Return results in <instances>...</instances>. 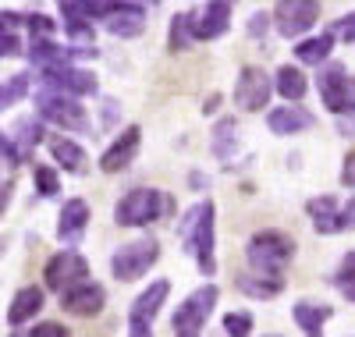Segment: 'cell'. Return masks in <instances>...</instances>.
Listing matches in <instances>:
<instances>
[{"mask_svg": "<svg viewBox=\"0 0 355 337\" xmlns=\"http://www.w3.org/2000/svg\"><path fill=\"white\" fill-rule=\"evenodd\" d=\"M178 241L185 245V252L196 256V266L206 277H214L217 259H214V202L210 199L192 206L182 217V224H178Z\"/></svg>", "mask_w": 355, "mask_h": 337, "instance_id": "1", "label": "cell"}, {"mask_svg": "<svg viewBox=\"0 0 355 337\" xmlns=\"http://www.w3.org/2000/svg\"><path fill=\"white\" fill-rule=\"evenodd\" d=\"M245 256H249V266L256 273L277 281L284 273V266L291 263V256H295V241L288 234H281V231H263V234H252Z\"/></svg>", "mask_w": 355, "mask_h": 337, "instance_id": "2", "label": "cell"}, {"mask_svg": "<svg viewBox=\"0 0 355 337\" xmlns=\"http://www.w3.org/2000/svg\"><path fill=\"white\" fill-rule=\"evenodd\" d=\"M171 209H174V202L164 192H157V189H135V192H128L121 202H117L114 217H117L121 227H142V224H153L157 217H164V213H171Z\"/></svg>", "mask_w": 355, "mask_h": 337, "instance_id": "3", "label": "cell"}, {"mask_svg": "<svg viewBox=\"0 0 355 337\" xmlns=\"http://www.w3.org/2000/svg\"><path fill=\"white\" fill-rule=\"evenodd\" d=\"M320 100L331 114L352 117L355 114V75H348V68L341 64H331L320 75Z\"/></svg>", "mask_w": 355, "mask_h": 337, "instance_id": "4", "label": "cell"}, {"mask_svg": "<svg viewBox=\"0 0 355 337\" xmlns=\"http://www.w3.org/2000/svg\"><path fill=\"white\" fill-rule=\"evenodd\" d=\"M160 259V245L153 238H139L132 245H125V249H117L114 259H110V270L117 281H135L142 277L146 270H150L153 263Z\"/></svg>", "mask_w": 355, "mask_h": 337, "instance_id": "5", "label": "cell"}, {"mask_svg": "<svg viewBox=\"0 0 355 337\" xmlns=\"http://www.w3.org/2000/svg\"><path fill=\"white\" fill-rule=\"evenodd\" d=\"M36 107H40V114L46 121H53V125L64 128V132H85L89 128L85 110L71 96H61V93H53V89H43V93L36 96Z\"/></svg>", "mask_w": 355, "mask_h": 337, "instance_id": "6", "label": "cell"}, {"mask_svg": "<svg viewBox=\"0 0 355 337\" xmlns=\"http://www.w3.org/2000/svg\"><path fill=\"white\" fill-rule=\"evenodd\" d=\"M214 305H217V288H214V284H206V288L192 291L182 305H178V313H174L171 327H174L178 334H199V327L210 320Z\"/></svg>", "mask_w": 355, "mask_h": 337, "instance_id": "7", "label": "cell"}, {"mask_svg": "<svg viewBox=\"0 0 355 337\" xmlns=\"http://www.w3.org/2000/svg\"><path fill=\"white\" fill-rule=\"evenodd\" d=\"M46 288L50 291H57V295H64V291H71V288H78V284H89L85 277H89V266H85V259L78 256V252H57L50 263H46Z\"/></svg>", "mask_w": 355, "mask_h": 337, "instance_id": "8", "label": "cell"}, {"mask_svg": "<svg viewBox=\"0 0 355 337\" xmlns=\"http://www.w3.org/2000/svg\"><path fill=\"white\" fill-rule=\"evenodd\" d=\"M274 21L281 36L295 40L320 21V4H313V0H281L274 8Z\"/></svg>", "mask_w": 355, "mask_h": 337, "instance_id": "9", "label": "cell"}, {"mask_svg": "<svg viewBox=\"0 0 355 337\" xmlns=\"http://www.w3.org/2000/svg\"><path fill=\"white\" fill-rule=\"evenodd\" d=\"M266 100H270V75L263 68H242L234 82V103L242 110H263Z\"/></svg>", "mask_w": 355, "mask_h": 337, "instance_id": "10", "label": "cell"}, {"mask_svg": "<svg viewBox=\"0 0 355 337\" xmlns=\"http://www.w3.org/2000/svg\"><path fill=\"white\" fill-rule=\"evenodd\" d=\"M43 89H53L61 96H85V93H96V78L82 68H57V71H43Z\"/></svg>", "mask_w": 355, "mask_h": 337, "instance_id": "11", "label": "cell"}, {"mask_svg": "<svg viewBox=\"0 0 355 337\" xmlns=\"http://www.w3.org/2000/svg\"><path fill=\"white\" fill-rule=\"evenodd\" d=\"M28 57H33V64H40L43 71H57V68H71L75 57H96V50L93 46H85V50H64V46H57L50 40H36L33 46H28Z\"/></svg>", "mask_w": 355, "mask_h": 337, "instance_id": "12", "label": "cell"}, {"mask_svg": "<svg viewBox=\"0 0 355 337\" xmlns=\"http://www.w3.org/2000/svg\"><path fill=\"white\" fill-rule=\"evenodd\" d=\"M189 18H192V36L196 40H217L231 25V4L217 0V4H206L199 15H189Z\"/></svg>", "mask_w": 355, "mask_h": 337, "instance_id": "13", "label": "cell"}, {"mask_svg": "<svg viewBox=\"0 0 355 337\" xmlns=\"http://www.w3.org/2000/svg\"><path fill=\"white\" fill-rule=\"evenodd\" d=\"M139 128L132 125V128H125L121 132V139H117L107 153H103V157H100V167L107 171V174H117V171H125L132 160H135V149H139Z\"/></svg>", "mask_w": 355, "mask_h": 337, "instance_id": "14", "label": "cell"}, {"mask_svg": "<svg viewBox=\"0 0 355 337\" xmlns=\"http://www.w3.org/2000/svg\"><path fill=\"white\" fill-rule=\"evenodd\" d=\"M61 305L71 316H96L103 309V288L100 284H78L61 295Z\"/></svg>", "mask_w": 355, "mask_h": 337, "instance_id": "15", "label": "cell"}, {"mask_svg": "<svg viewBox=\"0 0 355 337\" xmlns=\"http://www.w3.org/2000/svg\"><path fill=\"white\" fill-rule=\"evenodd\" d=\"M266 125H270L274 135H295V132H306L316 125V117L302 107H277L266 114Z\"/></svg>", "mask_w": 355, "mask_h": 337, "instance_id": "16", "label": "cell"}, {"mask_svg": "<svg viewBox=\"0 0 355 337\" xmlns=\"http://www.w3.org/2000/svg\"><path fill=\"white\" fill-rule=\"evenodd\" d=\"M89 227V206L82 199H68L64 209H61V224H57V234H61V241L75 245Z\"/></svg>", "mask_w": 355, "mask_h": 337, "instance_id": "17", "label": "cell"}, {"mask_svg": "<svg viewBox=\"0 0 355 337\" xmlns=\"http://www.w3.org/2000/svg\"><path fill=\"white\" fill-rule=\"evenodd\" d=\"M107 28H110L114 36H121V40L139 36L142 28H146V11H142V4H121V8L110 15Z\"/></svg>", "mask_w": 355, "mask_h": 337, "instance_id": "18", "label": "cell"}, {"mask_svg": "<svg viewBox=\"0 0 355 337\" xmlns=\"http://www.w3.org/2000/svg\"><path fill=\"white\" fill-rule=\"evenodd\" d=\"M167 291H171V284H167V281H157L150 291H142V295L135 298V305H132V316H128V323H150V320L160 313V305H164Z\"/></svg>", "mask_w": 355, "mask_h": 337, "instance_id": "19", "label": "cell"}, {"mask_svg": "<svg viewBox=\"0 0 355 337\" xmlns=\"http://www.w3.org/2000/svg\"><path fill=\"white\" fill-rule=\"evenodd\" d=\"M40 309H43V291L40 288H21L15 295V302H11V309H8V323L11 327H21V323L33 320Z\"/></svg>", "mask_w": 355, "mask_h": 337, "instance_id": "20", "label": "cell"}, {"mask_svg": "<svg viewBox=\"0 0 355 337\" xmlns=\"http://www.w3.org/2000/svg\"><path fill=\"white\" fill-rule=\"evenodd\" d=\"M309 217H313V227L320 234H334V231H345L341 227V213L334 209V199L323 196V199H309Z\"/></svg>", "mask_w": 355, "mask_h": 337, "instance_id": "21", "label": "cell"}, {"mask_svg": "<svg viewBox=\"0 0 355 337\" xmlns=\"http://www.w3.org/2000/svg\"><path fill=\"white\" fill-rule=\"evenodd\" d=\"M327 320H331L327 305H309V302L295 305V323L302 327L306 337H323V323H327Z\"/></svg>", "mask_w": 355, "mask_h": 337, "instance_id": "22", "label": "cell"}, {"mask_svg": "<svg viewBox=\"0 0 355 337\" xmlns=\"http://www.w3.org/2000/svg\"><path fill=\"white\" fill-rule=\"evenodd\" d=\"M50 153H53V160L61 164L64 171H71V174H85V153L75 146V142H68V139H50Z\"/></svg>", "mask_w": 355, "mask_h": 337, "instance_id": "23", "label": "cell"}, {"mask_svg": "<svg viewBox=\"0 0 355 337\" xmlns=\"http://www.w3.org/2000/svg\"><path fill=\"white\" fill-rule=\"evenodd\" d=\"M331 46H334V33H323L316 40H302L299 46H295V57H299L302 64H320V60H327Z\"/></svg>", "mask_w": 355, "mask_h": 337, "instance_id": "24", "label": "cell"}, {"mask_svg": "<svg viewBox=\"0 0 355 337\" xmlns=\"http://www.w3.org/2000/svg\"><path fill=\"white\" fill-rule=\"evenodd\" d=\"M277 93L291 103H299L302 96H306V75L299 71V68H291V64H284L281 71H277Z\"/></svg>", "mask_w": 355, "mask_h": 337, "instance_id": "25", "label": "cell"}, {"mask_svg": "<svg viewBox=\"0 0 355 337\" xmlns=\"http://www.w3.org/2000/svg\"><path fill=\"white\" fill-rule=\"evenodd\" d=\"M15 146H18V153L21 157H28L36 146H40V139H43V128L36 125V121H18L15 125V135H8Z\"/></svg>", "mask_w": 355, "mask_h": 337, "instance_id": "26", "label": "cell"}, {"mask_svg": "<svg viewBox=\"0 0 355 337\" xmlns=\"http://www.w3.org/2000/svg\"><path fill=\"white\" fill-rule=\"evenodd\" d=\"M231 142L239 146V121H234V117H224L220 125L214 128V153H217L220 160L231 157Z\"/></svg>", "mask_w": 355, "mask_h": 337, "instance_id": "27", "label": "cell"}, {"mask_svg": "<svg viewBox=\"0 0 355 337\" xmlns=\"http://www.w3.org/2000/svg\"><path fill=\"white\" fill-rule=\"evenodd\" d=\"M334 284H338V291H341L348 302H355V252H348V256L341 259V266H338V273H334Z\"/></svg>", "mask_w": 355, "mask_h": 337, "instance_id": "28", "label": "cell"}, {"mask_svg": "<svg viewBox=\"0 0 355 337\" xmlns=\"http://www.w3.org/2000/svg\"><path fill=\"white\" fill-rule=\"evenodd\" d=\"M28 82H33V75H28V71L11 75V82L4 85V93H0V107H15V103L28 93Z\"/></svg>", "mask_w": 355, "mask_h": 337, "instance_id": "29", "label": "cell"}, {"mask_svg": "<svg viewBox=\"0 0 355 337\" xmlns=\"http://www.w3.org/2000/svg\"><path fill=\"white\" fill-rule=\"evenodd\" d=\"M192 40H196V36H192V18H189V15H178V18L171 21V50H174V53L185 50Z\"/></svg>", "mask_w": 355, "mask_h": 337, "instance_id": "30", "label": "cell"}, {"mask_svg": "<svg viewBox=\"0 0 355 337\" xmlns=\"http://www.w3.org/2000/svg\"><path fill=\"white\" fill-rule=\"evenodd\" d=\"M239 288L252 298H274L281 291V281H252V277H239Z\"/></svg>", "mask_w": 355, "mask_h": 337, "instance_id": "31", "label": "cell"}, {"mask_svg": "<svg viewBox=\"0 0 355 337\" xmlns=\"http://www.w3.org/2000/svg\"><path fill=\"white\" fill-rule=\"evenodd\" d=\"M224 330H227V337H249L252 334V316L249 313H227Z\"/></svg>", "mask_w": 355, "mask_h": 337, "instance_id": "32", "label": "cell"}, {"mask_svg": "<svg viewBox=\"0 0 355 337\" xmlns=\"http://www.w3.org/2000/svg\"><path fill=\"white\" fill-rule=\"evenodd\" d=\"M18 21H25L28 28H33V36H40V40H46L53 33V21L46 15H28V18H18Z\"/></svg>", "mask_w": 355, "mask_h": 337, "instance_id": "33", "label": "cell"}, {"mask_svg": "<svg viewBox=\"0 0 355 337\" xmlns=\"http://www.w3.org/2000/svg\"><path fill=\"white\" fill-rule=\"evenodd\" d=\"M36 189H40V196H53L57 192V174L50 167H36Z\"/></svg>", "mask_w": 355, "mask_h": 337, "instance_id": "34", "label": "cell"}, {"mask_svg": "<svg viewBox=\"0 0 355 337\" xmlns=\"http://www.w3.org/2000/svg\"><path fill=\"white\" fill-rule=\"evenodd\" d=\"M25 337H68V330L57 327V323H40L33 334H25Z\"/></svg>", "mask_w": 355, "mask_h": 337, "instance_id": "35", "label": "cell"}, {"mask_svg": "<svg viewBox=\"0 0 355 337\" xmlns=\"http://www.w3.org/2000/svg\"><path fill=\"white\" fill-rule=\"evenodd\" d=\"M0 53H4V57L18 53V36L11 33V28H4V36H0Z\"/></svg>", "mask_w": 355, "mask_h": 337, "instance_id": "36", "label": "cell"}, {"mask_svg": "<svg viewBox=\"0 0 355 337\" xmlns=\"http://www.w3.org/2000/svg\"><path fill=\"white\" fill-rule=\"evenodd\" d=\"M334 33H338L341 40H348V43H352V40H355V15H348V18H341V21L334 25Z\"/></svg>", "mask_w": 355, "mask_h": 337, "instance_id": "37", "label": "cell"}, {"mask_svg": "<svg viewBox=\"0 0 355 337\" xmlns=\"http://www.w3.org/2000/svg\"><path fill=\"white\" fill-rule=\"evenodd\" d=\"M341 185L355 189V153H348V157H345V167H341Z\"/></svg>", "mask_w": 355, "mask_h": 337, "instance_id": "38", "label": "cell"}, {"mask_svg": "<svg viewBox=\"0 0 355 337\" xmlns=\"http://www.w3.org/2000/svg\"><path fill=\"white\" fill-rule=\"evenodd\" d=\"M341 227H352L355 231V199H348V206L341 209Z\"/></svg>", "mask_w": 355, "mask_h": 337, "instance_id": "39", "label": "cell"}, {"mask_svg": "<svg viewBox=\"0 0 355 337\" xmlns=\"http://www.w3.org/2000/svg\"><path fill=\"white\" fill-rule=\"evenodd\" d=\"M266 21H270V18H266V15H252V25H249V33H252V36L266 33Z\"/></svg>", "mask_w": 355, "mask_h": 337, "instance_id": "40", "label": "cell"}, {"mask_svg": "<svg viewBox=\"0 0 355 337\" xmlns=\"http://www.w3.org/2000/svg\"><path fill=\"white\" fill-rule=\"evenodd\" d=\"M128 337H153L150 323H128Z\"/></svg>", "mask_w": 355, "mask_h": 337, "instance_id": "41", "label": "cell"}, {"mask_svg": "<svg viewBox=\"0 0 355 337\" xmlns=\"http://www.w3.org/2000/svg\"><path fill=\"white\" fill-rule=\"evenodd\" d=\"M338 132H341V135H355V114L338 121Z\"/></svg>", "mask_w": 355, "mask_h": 337, "instance_id": "42", "label": "cell"}, {"mask_svg": "<svg viewBox=\"0 0 355 337\" xmlns=\"http://www.w3.org/2000/svg\"><path fill=\"white\" fill-rule=\"evenodd\" d=\"M178 337H199V334H178Z\"/></svg>", "mask_w": 355, "mask_h": 337, "instance_id": "43", "label": "cell"}, {"mask_svg": "<svg viewBox=\"0 0 355 337\" xmlns=\"http://www.w3.org/2000/svg\"><path fill=\"white\" fill-rule=\"evenodd\" d=\"M270 337H277V334H270Z\"/></svg>", "mask_w": 355, "mask_h": 337, "instance_id": "44", "label": "cell"}]
</instances>
